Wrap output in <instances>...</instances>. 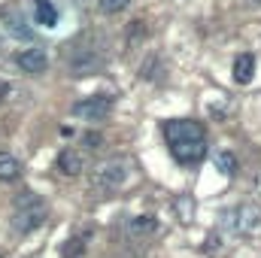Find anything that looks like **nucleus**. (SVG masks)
Here are the masks:
<instances>
[{"label": "nucleus", "instance_id": "2eb2a0df", "mask_svg": "<svg viewBox=\"0 0 261 258\" xmlns=\"http://www.w3.org/2000/svg\"><path fill=\"white\" fill-rule=\"evenodd\" d=\"M213 161H216V170H219L222 176H234V173H237V155H234V152H219Z\"/></svg>", "mask_w": 261, "mask_h": 258}, {"label": "nucleus", "instance_id": "1a4fd4ad", "mask_svg": "<svg viewBox=\"0 0 261 258\" xmlns=\"http://www.w3.org/2000/svg\"><path fill=\"white\" fill-rule=\"evenodd\" d=\"M55 170H61L64 176H79V173L85 170L82 152H76V149H61L58 158H55Z\"/></svg>", "mask_w": 261, "mask_h": 258}, {"label": "nucleus", "instance_id": "6ab92c4d", "mask_svg": "<svg viewBox=\"0 0 261 258\" xmlns=\"http://www.w3.org/2000/svg\"><path fill=\"white\" fill-rule=\"evenodd\" d=\"M9 91H12V85H9V82H0V97H6Z\"/></svg>", "mask_w": 261, "mask_h": 258}, {"label": "nucleus", "instance_id": "f03ea898", "mask_svg": "<svg viewBox=\"0 0 261 258\" xmlns=\"http://www.w3.org/2000/svg\"><path fill=\"white\" fill-rule=\"evenodd\" d=\"M49 219V207L40 194L34 192H21L15 197V207H12V228L18 234H31L37 231L43 222Z\"/></svg>", "mask_w": 261, "mask_h": 258}, {"label": "nucleus", "instance_id": "39448f33", "mask_svg": "<svg viewBox=\"0 0 261 258\" xmlns=\"http://www.w3.org/2000/svg\"><path fill=\"white\" fill-rule=\"evenodd\" d=\"M110 110H113V97H110V94H91V97L76 100V104L70 107L73 116H82V119H88V122H100V119H107Z\"/></svg>", "mask_w": 261, "mask_h": 258}, {"label": "nucleus", "instance_id": "a211bd4d", "mask_svg": "<svg viewBox=\"0 0 261 258\" xmlns=\"http://www.w3.org/2000/svg\"><path fill=\"white\" fill-rule=\"evenodd\" d=\"M100 143H103V137H100L97 131H88V134H82V146H85V149H100Z\"/></svg>", "mask_w": 261, "mask_h": 258}, {"label": "nucleus", "instance_id": "6e6552de", "mask_svg": "<svg viewBox=\"0 0 261 258\" xmlns=\"http://www.w3.org/2000/svg\"><path fill=\"white\" fill-rule=\"evenodd\" d=\"M170 152H173V158H176L179 164H197V161H203V155H206V140L176 143V146H170Z\"/></svg>", "mask_w": 261, "mask_h": 258}, {"label": "nucleus", "instance_id": "f8f14e48", "mask_svg": "<svg viewBox=\"0 0 261 258\" xmlns=\"http://www.w3.org/2000/svg\"><path fill=\"white\" fill-rule=\"evenodd\" d=\"M252 73H255V58L249 52H243V55L234 58V82L246 85V82H252Z\"/></svg>", "mask_w": 261, "mask_h": 258}, {"label": "nucleus", "instance_id": "aec40b11", "mask_svg": "<svg viewBox=\"0 0 261 258\" xmlns=\"http://www.w3.org/2000/svg\"><path fill=\"white\" fill-rule=\"evenodd\" d=\"M255 3H261V0H255Z\"/></svg>", "mask_w": 261, "mask_h": 258}, {"label": "nucleus", "instance_id": "dca6fc26", "mask_svg": "<svg viewBox=\"0 0 261 258\" xmlns=\"http://www.w3.org/2000/svg\"><path fill=\"white\" fill-rule=\"evenodd\" d=\"M130 0H97V9L103 12V15H116V12H122V9H128Z\"/></svg>", "mask_w": 261, "mask_h": 258}, {"label": "nucleus", "instance_id": "9b49d317", "mask_svg": "<svg viewBox=\"0 0 261 258\" xmlns=\"http://www.w3.org/2000/svg\"><path fill=\"white\" fill-rule=\"evenodd\" d=\"M3 28H6V34L15 37V40H34V31H31L28 21L18 15V9H12V12L3 15Z\"/></svg>", "mask_w": 261, "mask_h": 258}, {"label": "nucleus", "instance_id": "423d86ee", "mask_svg": "<svg viewBox=\"0 0 261 258\" xmlns=\"http://www.w3.org/2000/svg\"><path fill=\"white\" fill-rule=\"evenodd\" d=\"M164 137L170 146L176 143H192V140H206L203 137V125L195 119H179V122H167L164 125Z\"/></svg>", "mask_w": 261, "mask_h": 258}, {"label": "nucleus", "instance_id": "7ed1b4c3", "mask_svg": "<svg viewBox=\"0 0 261 258\" xmlns=\"http://www.w3.org/2000/svg\"><path fill=\"white\" fill-rule=\"evenodd\" d=\"M222 228H228L231 234L249 237V234L261 231V210L255 203H237L234 210L222 213Z\"/></svg>", "mask_w": 261, "mask_h": 258}, {"label": "nucleus", "instance_id": "0eeeda50", "mask_svg": "<svg viewBox=\"0 0 261 258\" xmlns=\"http://www.w3.org/2000/svg\"><path fill=\"white\" fill-rule=\"evenodd\" d=\"M155 231H158V219L155 216H137V219H130L128 225H125V234H128V240H134V243L149 240Z\"/></svg>", "mask_w": 261, "mask_h": 258}, {"label": "nucleus", "instance_id": "f3484780", "mask_svg": "<svg viewBox=\"0 0 261 258\" xmlns=\"http://www.w3.org/2000/svg\"><path fill=\"white\" fill-rule=\"evenodd\" d=\"M85 252V243H82V237H70L64 243V249H61V255L64 258H79Z\"/></svg>", "mask_w": 261, "mask_h": 258}, {"label": "nucleus", "instance_id": "f257e3e1", "mask_svg": "<svg viewBox=\"0 0 261 258\" xmlns=\"http://www.w3.org/2000/svg\"><path fill=\"white\" fill-rule=\"evenodd\" d=\"M107 49H110V43L100 34H85L76 43V49L70 52V73L73 76H94L107 64V55H110Z\"/></svg>", "mask_w": 261, "mask_h": 258}, {"label": "nucleus", "instance_id": "ddd939ff", "mask_svg": "<svg viewBox=\"0 0 261 258\" xmlns=\"http://www.w3.org/2000/svg\"><path fill=\"white\" fill-rule=\"evenodd\" d=\"M34 18H37V24L52 28V24L58 21V9H55L49 0H34Z\"/></svg>", "mask_w": 261, "mask_h": 258}, {"label": "nucleus", "instance_id": "20e7f679", "mask_svg": "<svg viewBox=\"0 0 261 258\" xmlns=\"http://www.w3.org/2000/svg\"><path fill=\"white\" fill-rule=\"evenodd\" d=\"M125 183H128V164H125L122 158H116V161H103V164L91 173V189H94L97 194L119 192Z\"/></svg>", "mask_w": 261, "mask_h": 258}, {"label": "nucleus", "instance_id": "4468645a", "mask_svg": "<svg viewBox=\"0 0 261 258\" xmlns=\"http://www.w3.org/2000/svg\"><path fill=\"white\" fill-rule=\"evenodd\" d=\"M18 176H21L18 158H12L9 152H0V183H15Z\"/></svg>", "mask_w": 261, "mask_h": 258}, {"label": "nucleus", "instance_id": "9d476101", "mask_svg": "<svg viewBox=\"0 0 261 258\" xmlns=\"http://www.w3.org/2000/svg\"><path fill=\"white\" fill-rule=\"evenodd\" d=\"M15 61L24 73H46L49 70V55L43 49H24V52H18Z\"/></svg>", "mask_w": 261, "mask_h": 258}]
</instances>
